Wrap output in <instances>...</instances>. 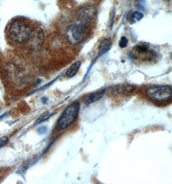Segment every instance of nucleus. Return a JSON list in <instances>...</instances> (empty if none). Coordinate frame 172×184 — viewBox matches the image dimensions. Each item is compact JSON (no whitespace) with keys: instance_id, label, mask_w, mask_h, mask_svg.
<instances>
[{"instance_id":"18","label":"nucleus","mask_w":172,"mask_h":184,"mask_svg":"<svg viewBox=\"0 0 172 184\" xmlns=\"http://www.w3.org/2000/svg\"><path fill=\"white\" fill-rule=\"evenodd\" d=\"M167 1H171V0H167Z\"/></svg>"},{"instance_id":"4","label":"nucleus","mask_w":172,"mask_h":184,"mask_svg":"<svg viewBox=\"0 0 172 184\" xmlns=\"http://www.w3.org/2000/svg\"><path fill=\"white\" fill-rule=\"evenodd\" d=\"M148 98L156 102H164L171 100V88L170 85H154L146 92Z\"/></svg>"},{"instance_id":"9","label":"nucleus","mask_w":172,"mask_h":184,"mask_svg":"<svg viewBox=\"0 0 172 184\" xmlns=\"http://www.w3.org/2000/svg\"><path fill=\"white\" fill-rule=\"evenodd\" d=\"M81 65V62L80 61H78L76 62H75L74 64L70 66V67H69V69L67 70V72H66V76L68 78L73 77V76H74L78 72Z\"/></svg>"},{"instance_id":"16","label":"nucleus","mask_w":172,"mask_h":184,"mask_svg":"<svg viewBox=\"0 0 172 184\" xmlns=\"http://www.w3.org/2000/svg\"><path fill=\"white\" fill-rule=\"evenodd\" d=\"M46 131H47V128L45 127H40V128L38 129V132H40V133H43V132H45Z\"/></svg>"},{"instance_id":"10","label":"nucleus","mask_w":172,"mask_h":184,"mask_svg":"<svg viewBox=\"0 0 172 184\" xmlns=\"http://www.w3.org/2000/svg\"><path fill=\"white\" fill-rule=\"evenodd\" d=\"M134 89V87L130 85H121L117 87L116 92L119 94H126L130 93Z\"/></svg>"},{"instance_id":"13","label":"nucleus","mask_w":172,"mask_h":184,"mask_svg":"<svg viewBox=\"0 0 172 184\" xmlns=\"http://www.w3.org/2000/svg\"><path fill=\"white\" fill-rule=\"evenodd\" d=\"M53 114H54V113H49V112H47V113L43 114V115H41L39 118H38V120L36 121V123H35V125H38L39 124H40V123H41L43 121H45L47 120Z\"/></svg>"},{"instance_id":"5","label":"nucleus","mask_w":172,"mask_h":184,"mask_svg":"<svg viewBox=\"0 0 172 184\" xmlns=\"http://www.w3.org/2000/svg\"><path fill=\"white\" fill-rule=\"evenodd\" d=\"M132 57L146 62H150L157 57V53L146 44H139L134 46L131 52Z\"/></svg>"},{"instance_id":"6","label":"nucleus","mask_w":172,"mask_h":184,"mask_svg":"<svg viewBox=\"0 0 172 184\" xmlns=\"http://www.w3.org/2000/svg\"><path fill=\"white\" fill-rule=\"evenodd\" d=\"M30 47L33 50H38L41 49L44 41V32L41 29H37L28 39Z\"/></svg>"},{"instance_id":"2","label":"nucleus","mask_w":172,"mask_h":184,"mask_svg":"<svg viewBox=\"0 0 172 184\" xmlns=\"http://www.w3.org/2000/svg\"><path fill=\"white\" fill-rule=\"evenodd\" d=\"M80 109V103L75 101L66 107L58 121V125L61 129L67 128L77 119Z\"/></svg>"},{"instance_id":"14","label":"nucleus","mask_w":172,"mask_h":184,"mask_svg":"<svg viewBox=\"0 0 172 184\" xmlns=\"http://www.w3.org/2000/svg\"><path fill=\"white\" fill-rule=\"evenodd\" d=\"M128 43V39L126 38L125 36H123L121 38V39L119 41V47L121 48H125L127 47Z\"/></svg>"},{"instance_id":"17","label":"nucleus","mask_w":172,"mask_h":184,"mask_svg":"<svg viewBox=\"0 0 172 184\" xmlns=\"http://www.w3.org/2000/svg\"><path fill=\"white\" fill-rule=\"evenodd\" d=\"M1 175H2V171L0 170V176H1Z\"/></svg>"},{"instance_id":"3","label":"nucleus","mask_w":172,"mask_h":184,"mask_svg":"<svg viewBox=\"0 0 172 184\" xmlns=\"http://www.w3.org/2000/svg\"><path fill=\"white\" fill-rule=\"evenodd\" d=\"M87 25L83 23L70 25L64 30V36L72 45H76L84 39L87 30Z\"/></svg>"},{"instance_id":"1","label":"nucleus","mask_w":172,"mask_h":184,"mask_svg":"<svg viewBox=\"0 0 172 184\" xmlns=\"http://www.w3.org/2000/svg\"><path fill=\"white\" fill-rule=\"evenodd\" d=\"M32 32L28 25L22 20L14 21L8 28V36L12 42L22 43L28 41Z\"/></svg>"},{"instance_id":"11","label":"nucleus","mask_w":172,"mask_h":184,"mask_svg":"<svg viewBox=\"0 0 172 184\" xmlns=\"http://www.w3.org/2000/svg\"><path fill=\"white\" fill-rule=\"evenodd\" d=\"M111 46V41L109 39H104L99 45V54L101 55L108 51Z\"/></svg>"},{"instance_id":"15","label":"nucleus","mask_w":172,"mask_h":184,"mask_svg":"<svg viewBox=\"0 0 172 184\" xmlns=\"http://www.w3.org/2000/svg\"><path fill=\"white\" fill-rule=\"evenodd\" d=\"M8 141V138L7 136H3L0 138V149L5 146Z\"/></svg>"},{"instance_id":"7","label":"nucleus","mask_w":172,"mask_h":184,"mask_svg":"<svg viewBox=\"0 0 172 184\" xmlns=\"http://www.w3.org/2000/svg\"><path fill=\"white\" fill-rule=\"evenodd\" d=\"M96 15V9L94 7L88 5L83 7L79 13L80 22L88 25L90 20H92Z\"/></svg>"},{"instance_id":"12","label":"nucleus","mask_w":172,"mask_h":184,"mask_svg":"<svg viewBox=\"0 0 172 184\" xmlns=\"http://www.w3.org/2000/svg\"><path fill=\"white\" fill-rule=\"evenodd\" d=\"M144 17V15L143 13L139 12H135L131 15V23H135V22H137L140 20L142 19Z\"/></svg>"},{"instance_id":"8","label":"nucleus","mask_w":172,"mask_h":184,"mask_svg":"<svg viewBox=\"0 0 172 184\" xmlns=\"http://www.w3.org/2000/svg\"><path fill=\"white\" fill-rule=\"evenodd\" d=\"M105 89H103L100 91L96 92V93H93L89 94L87 98H86L84 100V104L87 105L101 100L105 94Z\"/></svg>"}]
</instances>
